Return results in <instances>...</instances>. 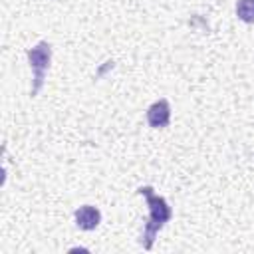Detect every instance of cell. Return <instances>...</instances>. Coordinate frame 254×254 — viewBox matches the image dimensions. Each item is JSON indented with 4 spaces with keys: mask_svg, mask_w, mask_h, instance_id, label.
Here are the masks:
<instances>
[{
    "mask_svg": "<svg viewBox=\"0 0 254 254\" xmlns=\"http://www.w3.org/2000/svg\"><path fill=\"white\" fill-rule=\"evenodd\" d=\"M137 192L147 198V206H149V220H147V224L143 228V234H141V246L145 250H151L157 232L173 218V210H171L169 202L163 196L155 194L153 187H141Z\"/></svg>",
    "mask_w": 254,
    "mask_h": 254,
    "instance_id": "6da1fadb",
    "label": "cell"
},
{
    "mask_svg": "<svg viewBox=\"0 0 254 254\" xmlns=\"http://www.w3.org/2000/svg\"><path fill=\"white\" fill-rule=\"evenodd\" d=\"M28 62H30V67L34 71V81L30 87V95L34 97V95H38V91L44 85L46 71L50 67V62H52V46L48 42H38L34 48L28 50Z\"/></svg>",
    "mask_w": 254,
    "mask_h": 254,
    "instance_id": "7a4b0ae2",
    "label": "cell"
},
{
    "mask_svg": "<svg viewBox=\"0 0 254 254\" xmlns=\"http://www.w3.org/2000/svg\"><path fill=\"white\" fill-rule=\"evenodd\" d=\"M169 121H171V105L167 99H159L147 109V123L153 129H163L169 125Z\"/></svg>",
    "mask_w": 254,
    "mask_h": 254,
    "instance_id": "3957f363",
    "label": "cell"
},
{
    "mask_svg": "<svg viewBox=\"0 0 254 254\" xmlns=\"http://www.w3.org/2000/svg\"><path fill=\"white\" fill-rule=\"evenodd\" d=\"M75 224L81 228V230H95L101 222V212L97 206H91V204H83L79 206L75 212Z\"/></svg>",
    "mask_w": 254,
    "mask_h": 254,
    "instance_id": "277c9868",
    "label": "cell"
},
{
    "mask_svg": "<svg viewBox=\"0 0 254 254\" xmlns=\"http://www.w3.org/2000/svg\"><path fill=\"white\" fill-rule=\"evenodd\" d=\"M236 16L246 24H254V0H238Z\"/></svg>",
    "mask_w": 254,
    "mask_h": 254,
    "instance_id": "5b68a950",
    "label": "cell"
}]
</instances>
